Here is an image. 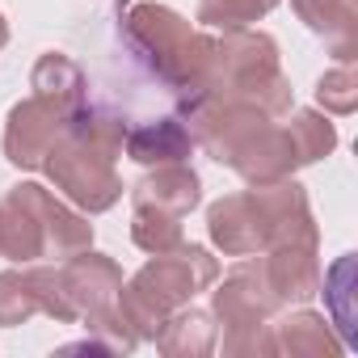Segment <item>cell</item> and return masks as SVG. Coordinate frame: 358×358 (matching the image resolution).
<instances>
[{
  "label": "cell",
  "mask_w": 358,
  "mask_h": 358,
  "mask_svg": "<svg viewBox=\"0 0 358 358\" xmlns=\"http://www.w3.org/2000/svg\"><path fill=\"white\" fill-rule=\"evenodd\" d=\"M282 131H287V143H291V160H295V169L316 164L320 156H329V152L337 148V131H333V122H329L324 114H316V110H295L291 122H287Z\"/></svg>",
  "instance_id": "16"
},
{
  "label": "cell",
  "mask_w": 358,
  "mask_h": 358,
  "mask_svg": "<svg viewBox=\"0 0 358 358\" xmlns=\"http://www.w3.org/2000/svg\"><path fill=\"white\" fill-rule=\"evenodd\" d=\"M38 308V287L30 270H5L0 274V324H26Z\"/></svg>",
  "instance_id": "18"
},
{
  "label": "cell",
  "mask_w": 358,
  "mask_h": 358,
  "mask_svg": "<svg viewBox=\"0 0 358 358\" xmlns=\"http://www.w3.org/2000/svg\"><path fill=\"white\" fill-rule=\"evenodd\" d=\"M72 118L59 114L55 106L38 101V97H26L9 110V122H5V156L17 164V169H43L51 143L64 135Z\"/></svg>",
  "instance_id": "8"
},
{
  "label": "cell",
  "mask_w": 358,
  "mask_h": 358,
  "mask_svg": "<svg viewBox=\"0 0 358 358\" xmlns=\"http://www.w3.org/2000/svg\"><path fill=\"white\" fill-rule=\"evenodd\" d=\"M199 93L257 106L270 118L291 110V80L278 68V47H274L270 34H257L249 26L224 30L220 38L211 34L203 85L194 93H186V97H199Z\"/></svg>",
  "instance_id": "3"
},
{
  "label": "cell",
  "mask_w": 358,
  "mask_h": 358,
  "mask_svg": "<svg viewBox=\"0 0 358 358\" xmlns=\"http://www.w3.org/2000/svg\"><path fill=\"white\" fill-rule=\"evenodd\" d=\"M118 22H122V38L131 47V55L139 64H148V72L160 85H169L182 97L203 85L211 34H199L182 13H173L164 5H152V0L131 5Z\"/></svg>",
  "instance_id": "6"
},
{
  "label": "cell",
  "mask_w": 358,
  "mask_h": 358,
  "mask_svg": "<svg viewBox=\"0 0 358 358\" xmlns=\"http://www.w3.org/2000/svg\"><path fill=\"white\" fill-rule=\"evenodd\" d=\"M59 287H64L76 320L89 324V320H101V316L114 312L118 291H122V270H118L114 257L85 249V253L68 257V266L59 270Z\"/></svg>",
  "instance_id": "7"
},
{
  "label": "cell",
  "mask_w": 358,
  "mask_h": 358,
  "mask_svg": "<svg viewBox=\"0 0 358 358\" xmlns=\"http://www.w3.org/2000/svg\"><path fill=\"white\" fill-rule=\"evenodd\" d=\"M199 173L186 169V164H156V173L139 177L135 190H131V203L135 207H156V211H169V215H190L199 207Z\"/></svg>",
  "instance_id": "11"
},
{
  "label": "cell",
  "mask_w": 358,
  "mask_h": 358,
  "mask_svg": "<svg viewBox=\"0 0 358 358\" xmlns=\"http://www.w3.org/2000/svg\"><path fill=\"white\" fill-rule=\"evenodd\" d=\"M278 9V0H203L199 5V22L211 30H241L266 13Z\"/></svg>",
  "instance_id": "19"
},
{
  "label": "cell",
  "mask_w": 358,
  "mask_h": 358,
  "mask_svg": "<svg viewBox=\"0 0 358 358\" xmlns=\"http://www.w3.org/2000/svg\"><path fill=\"white\" fill-rule=\"evenodd\" d=\"M5 43H9V26H5V17H0V51H5Z\"/></svg>",
  "instance_id": "22"
},
{
  "label": "cell",
  "mask_w": 358,
  "mask_h": 358,
  "mask_svg": "<svg viewBox=\"0 0 358 358\" xmlns=\"http://www.w3.org/2000/svg\"><path fill=\"white\" fill-rule=\"evenodd\" d=\"M274 350L278 354H341V341L329 333L324 316L316 312H291L274 324Z\"/></svg>",
  "instance_id": "15"
},
{
  "label": "cell",
  "mask_w": 358,
  "mask_h": 358,
  "mask_svg": "<svg viewBox=\"0 0 358 358\" xmlns=\"http://www.w3.org/2000/svg\"><path fill=\"white\" fill-rule=\"evenodd\" d=\"M131 241L143 253H169L177 245H186L182 236V215H169L156 207H135V224H131Z\"/></svg>",
  "instance_id": "17"
},
{
  "label": "cell",
  "mask_w": 358,
  "mask_h": 358,
  "mask_svg": "<svg viewBox=\"0 0 358 358\" xmlns=\"http://www.w3.org/2000/svg\"><path fill=\"white\" fill-rule=\"evenodd\" d=\"M320 291H324V299H329V308H333V320L341 324L345 341H354V308H350V291H354V257H350V253L324 274Z\"/></svg>",
  "instance_id": "20"
},
{
  "label": "cell",
  "mask_w": 358,
  "mask_h": 358,
  "mask_svg": "<svg viewBox=\"0 0 358 358\" xmlns=\"http://www.w3.org/2000/svg\"><path fill=\"white\" fill-rule=\"evenodd\" d=\"M299 22L329 43V51L341 64H354L358 55V0H291Z\"/></svg>",
  "instance_id": "10"
},
{
  "label": "cell",
  "mask_w": 358,
  "mask_h": 358,
  "mask_svg": "<svg viewBox=\"0 0 358 358\" xmlns=\"http://www.w3.org/2000/svg\"><path fill=\"white\" fill-rule=\"evenodd\" d=\"M152 341L169 358H203V354L215 350V324L199 308H177V312L164 316V324Z\"/></svg>",
  "instance_id": "14"
},
{
  "label": "cell",
  "mask_w": 358,
  "mask_h": 358,
  "mask_svg": "<svg viewBox=\"0 0 358 358\" xmlns=\"http://www.w3.org/2000/svg\"><path fill=\"white\" fill-rule=\"evenodd\" d=\"M122 148L139 164H182L194 148V135L182 118H160V122H143V127L127 131Z\"/></svg>",
  "instance_id": "13"
},
{
  "label": "cell",
  "mask_w": 358,
  "mask_h": 358,
  "mask_svg": "<svg viewBox=\"0 0 358 358\" xmlns=\"http://www.w3.org/2000/svg\"><path fill=\"white\" fill-rule=\"evenodd\" d=\"M93 245V228L85 215L68 211L51 190L22 182L0 203V257L38 262V257H76Z\"/></svg>",
  "instance_id": "5"
},
{
  "label": "cell",
  "mask_w": 358,
  "mask_h": 358,
  "mask_svg": "<svg viewBox=\"0 0 358 358\" xmlns=\"http://www.w3.org/2000/svg\"><path fill=\"white\" fill-rule=\"evenodd\" d=\"M122 139H127V122L85 106L51 143L43 169L80 211L89 215L110 211L122 199V177L114 173V160L122 156Z\"/></svg>",
  "instance_id": "1"
},
{
  "label": "cell",
  "mask_w": 358,
  "mask_h": 358,
  "mask_svg": "<svg viewBox=\"0 0 358 358\" xmlns=\"http://www.w3.org/2000/svg\"><path fill=\"white\" fill-rule=\"evenodd\" d=\"M207 232L215 249H224L228 257H257L274 245L316 236V224H312L303 186L282 177V182L220 199L207 211Z\"/></svg>",
  "instance_id": "2"
},
{
  "label": "cell",
  "mask_w": 358,
  "mask_h": 358,
  "mask_svg": "<svg viewBox=\"0 0 358 358\" xmlns=\"http://www.w3.org/2000/svg\"><path fill=\"white\" fill-rule=\"evenodd\" d=\"M316 101L324 110H333V114H354L358 110V72L350 64L324 72L320 85H316Z\"/></svg>",
  "instance_id": "21"
},
{
  "label": "cell",
  "mask_w": 358,
  "mask_h": 358,
  "mask_svg": "<svg viewBox=\"0 0 358 358\" xmlns=\"http://www.w3.org/2000/svg\"><path fill=\"white\" fill-rule=\"evenodd\" d=\"M257 266H262V278H266L270 295L278 299V308H287V303H308V299L320 291L316 236L274 245V249H266V257H262Z\"/></svg>",
  "instance_id": "9"
},
{
  "label": "cell",
  "mask_w": 358,
  "mask_h": 358,
  "mask_svg": "<svg viewBox=\"0 0 358 358\" xmlns=\"http://www.w3.org/2000/svg\"><path fill=\"white\" fill-rule=\"evenodd\" d=\"M30 89H34L38 101L55 106V110L68 114V118L89 106V80H85V72H80L68 55H59V51H47V55L34 64Z\"/></svg>",
  "instance_id": "12"
},
{
  "label": "cell",
  "mask_w": 358,
  "mask_h": 358,
  "mask_svg": "<svg viewBox=\"0 0 358 358\" xmlns=\"http://www.w3.org/2000/svg\"><path fill=\"white\" fill-rule=\"evenodd\" d=\"M215 278H220V262L203 245H177L169 253H152V262L118 291L114 308L139 341H152L169 312L186 308Z\"/></svg>",
  "instance_id": "4"
}]
</instances>
